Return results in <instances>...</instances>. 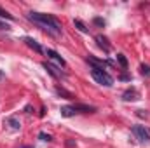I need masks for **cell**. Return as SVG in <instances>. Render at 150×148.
Wrapping results in <instances>:
<instances>
[{
    "mask_svg": "<svg viewBox=\"0 0 150 148\" xmlns=\"http://www.w3.org/2000/svg\"><path fill=\"white\" fill-rule=\"evenodd\" d=\"M117 63H119L124 70L127 68V59H126V56H124V54H117Z\"/></svg>",
    "mask_w": 150,
    "mask_h": 148,
    "instance_id": "cell-15",
    "label": "cell"
},
{
    "mask_svg": "<svg viewBox=\"0 0 150 148\" xmlns=\"http://www.w3.org/2000/svg\"><path fill=\"white\" fill-rule=\"evenodd\" d=\"M96 42H98V45H100L105 52H110V44H108L107 37H103V35H96Z\"/></svg>",
    "mask_w": 150,
    "mask_h": 148,
    "instance_id": "cell-11",
    "label": "cell"
},
{
    "mask_svg": "<svg viewBox=\"0 0 150 148\" xmlns=\"http://www.w3.org/2000/svg\"><path fill=\"white\" fill-rule=\"evenodd\" d=\"M56 92L59 94V96H63V98H67V99H74L75 96L70 92V91H67V89H63V87H56Z\"/></svg>",
    "mask_w": 150,
    "mask_h": 148,
    "instance_id": "cell-13",
    "label": "cell"
},
{
    "mask_svg": "<svg viewBox=\"0 0 150 148\" xmlns=\"http://www.w3.org/2000/svg\"><path fill=\"white\" fill-rule=\"evenodd\" d=\"M32 110H33L32 105H26V106H25V111H26V113H32Z\"/></svg>",
    "mask_w": 150,
    "mask_h": 148,
    "instance_id": "cell-21",
    "label": "cell"
},
{
    "mask_svg": "<svg viewBox=\"0 0 150 148\" xmlns=\"http://www.w3.org/2000/svg\"><path fill=\"white\" fill-rule=\"evenodd\" d=\"M0 30H5V32H9V30H11V26H9L7 23H2V21H0Z\"/></svg>",
    "mask_w": 150,
    "mask_h": 148,
    "instance_id": "cell-20",
    "label": "cell"
},
{
    "mask_svg": "<svg viewBox=\"0 0 150 148\" xmlns=\"http://www.w3.org/2000/svg\"><path fill=\"white\" fill-rule=\"evenodd\" d=\"M133 132L142 143H150V129L147 125H133Z\"/></svg>",
    "mask_w": 150,
    "mask_h": 148,
    "instance_id": "cell-3",
    "label": "cell"
},
{
    "mask_svg": "<svg viewBox=\"0 0 150 148\" xmlns=\"http://www.w3.org/2000/svg\"><path fill=\"white\" fill-rule=\"evenodd\" d=\"M26 19H30L32 23H35L38 28H42V30L47 32L49 35L59 37V35L63 33V26H61V23H59L52 14H44V12L30 11V12L26 14Z\"/></svg>",
    "mask_w": 150,
    "mask_h": 148,
    "instance_id": "cell-1",
    "label": "cell"
},
{
    "mask_svg": "<svg viewBox=\"0 0 150 148\" xmlns=\"http://www.w3.org/2000/svg\"><path fill=\"white\" fill-rule=\"evenodd\" d=\"M0 18H2V19H9V21H12V19H14V16H12V14H9V12H7L5 9H2V7H0Z\"/></svg>",
    "mask_w": 150,
    "mask_h": 148,
    "instance_id": "cell-16",
    "label": "cell"
},
{
    "mask_svg": "<svg viewBox=\"0 0 150 148\" xmlns=\"http://www.w3.org/2000/svg\"><path fill=\"white\" fill-rule=\"evenodd\" d=\"M119 78H120V80H131V77H129V75H120Z\"/></svg>",
    "mask_w": 150,
    "mask_h": 148,
    "instance_id": "cell-22",
    "label": "cell"
},
{
    "mask_svg": "<svg viewBox=\"0 0 150 148\" xmlns=\"http://www.w3.org/2000/svg\"><path fill=\"white\" fill-rule=\"evenodd\" d=\"M74 106L77 111H82V113H93V111H96L94 106H89V105H74Z\"/></svg>",
    "mask_w": 150,
    "mask_h": 148,
    "instance_id": "cell-12",
    "label": "cell"
},
{
    "mask_svg": "<svg viewBox=\"0 0 150 148\" xmlns=\"http://www.w3.org/2000/svg\"><path fill=\"white\" fill-rule=\"evenodd\" d=\"M38 138H40L42 141H47V143H51V141H52V136H51V134H47V132H38Z\"/></svg>",
    "mask_w": 150,
    "mask_h": 148,
    "instance_id": "cell-17",
    "label": "cell"
},
{
    "mask_svg": "<svg viewBox=\"0 0 150 148\" xmlns=\"http://www.w3.org/2000/svg\"><path fill=\"white\" fill-rule=\"evenodd\" d=\"M93 23H94L96 26H101V28L107 25V23H105V19H101V18H94V19H93Z\"/></svg>",
    "mask_w": 150,
    "mask_h": 148,
    "instance_id": "cell-19",
    "label": "cell"
},
{
    "mask_svg": "<svg viewBox=\"0 0 150 148\" xmlns=\"http://www.w3.org/2000/svg\"><path fill=\"white\" fill-rule=\"evenodd\" d=\"M74 25H75V28H77V30H79L80 33H89V28H87V26H86V25H84V23H82L80 19H75Z\"/></svg>",
    "mask_w": 150,
    "mask_h": 148,
    "instance_id": "cell-14",
    "label": "cell"
},
{
    "mask_svg": "<svg viewBox=\"0 0 150 148\" xmlns=\"http://www.w3.org/2000/svg\"><path fill=\"white\" fill-rule=\"evenodd\" d=\"M122 99H124V101H136V99H140V92H138L134 87H131V89H127V91L122 94Z\"/></svg>",
    "mask_w": 150,
    "mask_h": 148,
    "instance_id": "cell-7",
    "label": "cell"
},
{
    "mask_svg": "<svg viewBox=\"0 0 150 148\" xmlns=\"http://www.w3.org/2000/svg\"><path fill=\"white\" fill-rule=\"evenodd\" d=\"M140 72H142V75H145V77H150V66L149 65H142L140 66Z\"/></svg>",
    "mask_w": 150,
    "mask_h": 148,
    "instance_id": "cell-18",
    "label": "cell"
},
{
    "mask_svg": "<svg viewBox=\"0 0 150 148\" xmlns=\"http://www.w3.org/2000/svg\"><path fill=\"white\" fill-rule=\"evenodd\" d=\"M136 111H138V115H140V117H147V113H145L143 110H136Z\"/></svg>",
    "mask_w": 150,
    "mask_h": 148,
    "instance_id": "cell-23",
    "label": "cell"
},
{
    "mask_svg": "<svg viewBox=\"0 0 150 148\" xmlns=\"http://www.w3.org/2000/svg\"><path fill=\"white\" fill-rule=\"evenodd\" d=\"M42 68L47 70V73L51 75V77H54V78H58V80L67 78V73H65V72H61L58 66H54V65H51V63H42Z\"/></svg>",
    "mask_w": 150,
    "mask_h": 148,
    "instance_id": "cell-4",
    "label": "cell"
},
{
    "mask_svg": "<svg viewBox=\"0 0 150 148\" xmlns=\"http://www.w3.org/2000/svg\"><path fill=\"white\" fill-rule=\"evenodd\" d=\"M23 42H25V44H26V45H28L30 49H33L35 52H38V54H42V52H45V51L42 49V45L38 44L37 40H35V38H32V37H25V38H23Z\"/></svg>",
    "mask_w": 150,
    "mask_h": 148,
    "instance_id": "cell-6",
    "label": "cell"
},
{
    "mask_svg": "<svg viewBox=\"0 0 150 148\" xmlns=\"http://www.w3.org/2000/svg\"><path fill=\"white\" fill-rule=\"evenodd\" d=\"M45 54H47L51 59H54L58 65H61V66H67V61H65V59H63V58H61V56H59V54H58L54 49H47V51H45Z\"/></svg>",
    "mask_w": 150,
    "mask_h": 148,
    "instance_id": "cell-9",
    "label": "cell"
},
{
    "mask_svg": "<svg viewBox=\"0 0 150 148\" xmlns=\"http://www.w3.org/2000/svg\"><path fill=\"white\" fill-rule=\"evenodd\" d=\"M91 75H93V78H94L98 84H101V85H105V87H112L113 85V77L108 73V72L101 70V68H91Z\"/></svg>",
    "mask_w": 150,
    "mask_h": 148,
    "instance_id": "cell-2",
    "label": "cell"
},
{
    "mask_svg": "<svg viewBox=\"0 0 150 148\" xmlns=\"http://www.w3.org/2000/svg\"><path fill=\"white\" fill-rule=\"evenodd\" d=\"M86 61L91 63L93 68H101V70H105V66H113L112 61H108V59H98V58H94V56H87Z\"/></svg>",
    "mask_w": 150,
    "mask_h": 148,
    "instance_id": "cell-5",
    "label": "cell"
},
{
    "mask_svg": "<svg viewBox=\"0 0 150 148\" xmlns=\"http://www.w3.org/2000/svg\"><path fill=\"white\" fill-rule=\"evenodd\" d=\"M4 124L9 125L12 131H19L21 129V122H19L18 117H7V118H4Z\"/></svg>",
    "mask_w": 150,
    "mask_h": 148,
    "instance_id": "cell-8",
    "label": "cell"
},
{
    "mask_svg": "<svg viewBox=\"0 0 150 148\" xmlns=\"http://www.w3.org/2000/svg\"><path fill=\"white\" fill-rule=\"evenodd\" d=\"M59 113H61V117H65V118H68V117H74L77 110H75L74 105H65V106H61L59 108Z\"/></svg>",
    "mask_w": 150,
    "mask_h": 148,
    "instance_id": "cell-10",
    "label": "cell"
}]
</instances>
